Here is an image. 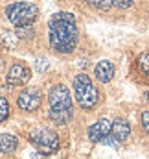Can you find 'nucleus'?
Returning <instances> with one entry per match:
<instances>
[{
	"label": "nucleus",
	"instance_id": "obj_1",
	"mask_svg": "<svg viewBox=\"0 0 149 159\" xmlns=\"http://www.w3.org/2000/svg\"><path fill=\"white\" fill-rule=\"evenodd\" d=\"M48 34H50V44L59 54H72L77 46V24L72 13L59 11L52 15L48 22Z\"/></svg>",
	"mask_w": 149,
	"mask_h": 159
},
{
	"label": "nucleus",
	"instance_id": "obj_2",
	"mask_svg": "<svg viewBox=\"0 0 149 159\" xmlns=\"http://www.w3.org/2000/svg\"><path fill=\"white\" fill-rule=\"evenodd\" d=\"M48 104H50V119L55 124H68L72 120V98L66 85L57 83L48 93Z\"/></svg>",
	"mask_w": 149,
	"mask_h": 159
},
{
	"label": "nucleus",
	"instance_id": "obj_3",
	"mask_svg": "<svg viewBox=\"0 0 149 159\" xmlns=\"http://www.w3.org/2000/svg\"><path fill=\"white\" fill-rule=\"evenodd\" d=\"M6 17L17 28H20V26H32L37 20L39 9L35 4H30V2H15V4H9L6 7Z\"/></svg>",
	"mask_w": 149,
	"mask_h": 159
},
{
	"label": "nucleus",
	"instance_id": "obj_4",
	"mask_svg": "<svg viewBox=\"0 0 149 159\" xmlns=\"http://www.w3.org/2000/svg\"><path fill=\"white\" fill-rule=\"evenodd\" d=\"M74 94L83 109H94L98 104V91L87 74H77L74 78Z\"/></svg>",
	"mask_w": 149,
	"mask_h": 159
},
{
	"label": "nucleus",
	"instance_id": "obj_5",
	"mask_svg": "<svg viewBox=\"0 0 149 159\" xmlns=\"http://www.w3.org/2000/svg\"><path fill=\"white\" fill-rule=\"evenodd\" d=\"M30 141L32 144L37 148L40 154H53L59 150V137L53 129L48 128H37L30 133Z\"/></svg>",
	"mask_w": 149,
	"mask_h": 159
},
{
	"label": "nucleus",
	"instance_id": "obj_6",
	"mask_svg": "<svg viewBox=\"0 0 149 159\" xmlns=\"http://www.w3.org/2000/svg\"><path fill=\"white\" fill-rule=\"evenodd\" d=\"M112 122L109 119H100L88 128V137L94 143H101V144H109V146H118L112 139Z\"/></svg>",
	"mask_w": 149,
	"mask_h": 159
},
{
	"label": "nucleus",
	"instance_id": "obj_7",
	"mask_svg": "<svg viewBox=\"0 0 149 159\" xmlns=\"http://www.w3.org/2000/svg\"><path fill=\"white\" fill-rule=\"evenodd\" d=\"M40 102H42V94H40V91L35 89V87L24 89V91L19 94V98H17V106H19L22 111H28V113L37 111L39 107H40Z\"/></svg>",
	"mask_w": 149,
	"mask_h": 159
},
{
	"label": "nucleus",
	"instance_id": "obj_8",
	"mask_svg": "<svg viewBox=\"0 0 149 159\" xmlns=\"http://www.w3.org/2000/svg\"><path fill=\"white\" fill-rule=\"evenodd\" d=\"M32 76V72H30V69L26 67V65H22V63H15L11 69H9V72H7V85H24L28 80Z\"/></svg>",
	"mask_w": 149,
	"mask_h": 159
},
{
	"label": "nucleus",
	"instance_id": "obj_9",
	"mask_svg": "<svg viewBox=\"0 0 149 159\" xmlns=\"http://www.w3.org/2000/svg\"><path fill=\"white\" fill-rule=\"evenodd\" d=\"M129 133H131V124H129L125 119L112 120V133H111V135H112V139H114V143H116V144H120V143L127 141Z\"/></svg>",
	"mask_w": 149,
	"mask_h": 159
},
{
	"label": "nucleus",
	"instance_id": "obj_10",
	"mask_svg": "<svg viewBox=\"0 0 149 159\" xmlns=\"http://www.w3.org/2000/svg\"><path fill=\"white\" fill-rule=\"evenodd\" d=\"M94 74H96V78L100 80L101 83H109L114 78V65H112L111 61L103 59V61H100L94 67Z\"/></svg>",
	"mask_w": 149,
	"mask_h": 159
},
{
	"label": "nucleus",
	"instance_id": "obj_11",
	"mask_svg": "<svg viewBox=\"0 0 149 159\" xmlns=\"http://www.w3.org/2000/svg\"><path fill=\"white\" fill-rule=\"evenodd\" d=\"M19 146V139L11 133H0V152L13 154Z\"/></svg>",
	"mask_w": 149,
	"mask_h": 159
},
{
	"label": "nucleus",
	"instance_id": "obj_12",
	"mask_svg": "<svg viewBox=\"0 0 149 159\" xmlns=\"http://www.w3.org/2000/svg\"><path fill=\"white\" fill-rule=\"evenodd\" d=\"M0 39H2V43H4V46H7L9 50H13L15 46H17V41H19V37L13 34V32H2V35H0Z\"/></svg>",
	"mask_w": 149,
	"mask_h": 159
},
{
	"label": "nucleus",
	"instance_id": "obj_13",
	"mask_svg": "<svg viewBox=\"0 0 149 159\" xmlns=\"http://www.w3.org/2000/svg\"><path fill=\"white\" fill-rule=\"evenodd\" d=\"M33 34H35V32H33L32 26H20V28L15 30V35H17L19 39H32Z\"/></svg>",
	"mask_w": 149,
	"mask_h": 159
},
{
	"label": "nucleus",
	"instance_id": "obj_14",
	"mask_svg": "<svg viewBox=\"0 0 149 159\" xmlns=\"http://www.w3.org/2000/svg\"><path fill=\"white\" fill-rule=\"evenodd\" d=\"M138 67H140V70H142L146 76H149V52L142 54V56L138 57Z\"/></svg>",
	"mask_w": 149,
	"mask_h": 159
},
{
	"label": "nucleus",
	"instance_id": "obj_15",
	"mask_svg": "<svg viewBox=\"0 0 149 159\" xmlns=\"http://www.w3.org/2000/svg\"><path fill=\"white\" fill-rule=\"evenodd\" d=\"M9 117V102L0 96V124Z\"/></svg>",
	"mask_w": 149,
	"mask_h": 159
},
{
	"label": "nucleus",
	"instance_id": "obj_16",
	"mask_svg": "<svg viewBox=\"0 0 149 159\" xmlns=\"http://www.w3.org/2000/svg\"><path fill=\"white\" fill-rule=\"evenodd\" d=\"M92 6H96V7H100V9H109L112 7V0H88Z\"/></svg>",
	"mask_w": 149,
	"mask_h": 159
},
{
	"label": "nucleus",
	"instance_id": "obj_17",
	"mask_svg": "<svg viewBox=\"0 0 149 159\" xmlns=\"http://www.w3.org/2000/svg\"><path fill=\"white\" fill-rule=\"evenodd\" d=\"M133 4V0H112V6L116 7H129Z\"/></svg>",
	"mask_w": 149,
	"mask_h": 159
},
{
	"label": "nucleus",
	"instance_id": "obj_18",
	"mask_svg": "<svg viewBox=\"0 0 149 159\" xmlns=\"http://www.w3.org/2000/svg\"><path fill=\"white\" fill-rule=\"evenodd\" d=\"M142 126H144V129L149 133V111H144L142 113Z\"/></svg>",
	"mask_w": 149,
	"mask_h": 159
},
{
	"label": "nucleus",
	"instance_id": "obj_19",
	"mask_svg": "<svg viewBox=\"0 0 149 159\" xmlns=\"http://www.w3.org/2000/svg\"><path fill=\"white\" fill-rule=\"evenodd\" d=\"M35 69H37V70L48 69V61H46V59H37V61H35Z\"/></svg>",
	"mask_w": 149,
	"mask_h": 159
},
{
	"label": "nucleus",
	"instance_id": "obj_20",
	"mask_svg": "<svg viewBox=\"0 0 149 159\" xmlns=\"http://www.w3.org/2000/svg\"><path fill=\"white\" fill-rule=\"evenodd\" d=\"M32 159H46V157H44V154H40V152L37 154V152H35V154L32 156Z\"/></svg>",
	"mask_w": 149,
	"mask_h": 159
}]
</instances>
